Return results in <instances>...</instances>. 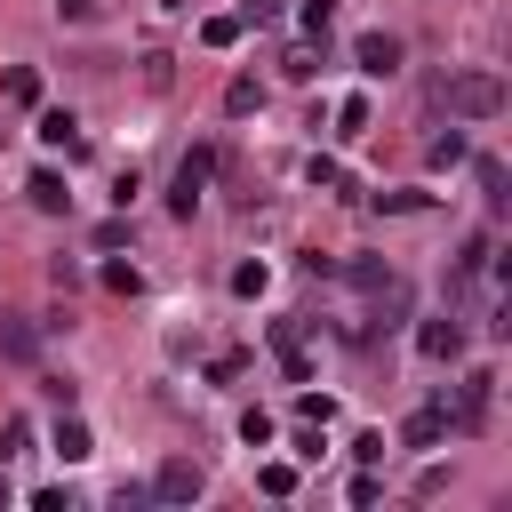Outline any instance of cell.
Instances as JSON below:
<instances>
[{
	"instance_id": "8fae6325",
	"label": "cell",
	"mask_w": 512,
	"mask_h": 512,
	"mask_svg": "<svg viewBox=\"0 0 512 512\" xmlns=\"http://www.w3.org/2000/svg\"><path fill=\"white\" fill-rule=\"evenodd\" d=\"M488 272V232H472L464 248H456V296H472V280Z\"/></svg>"
},
{
	"instance_id": "9a60e30c",
	"label": "cell",
	"mask_w": 512,
	"mask_h": 512,
	"mask_svg": "<svg viewBox=\"0 0 512 512\" xmlns=\"http://www.w3.org/2000/svg\"><path fill=\"white\" fill-rule=\"evenodd\" d=\"M256 104H264V88H256V80H232V88H224V112H232V120H240V112H256Z\"/></svg>"
},
{
	"instance_id": "7c38bea8",
	"label": "cell",
	"mask_w": 512,
	"mask_h": 512,
	"mask_svg": "<svg viewBox=\"0 0 512 512\" xmlns=\"http://www.w3.org/2000/svg\"><path fill=\"white\" fill-rule=\"evenodd\" d=\"M32 136H40V144H64V152H80V120H72L64 104H56V112H40V128H32Z\"/></svg>"
},
{
	"instance_id": "f1b7e54d",
	"label": "cell",
	"mask_w": 512,
	"mask_h": 512,
	"mask_svg": "<svg viewBox=\"0 0 512 512\" xmlns=\"http://www.w3.org/2000/svg\"><path fill=\"white\" fill-rule=\"evenodd\" d=\"M56 16H64V24H88V16H96V0H56Z\"/></svg>"
},
{
	"instance_id": "4316f807",
	"label": "cell",
	"mask_w": 512,
	"mask_h": 512,
	"mask_svg": "<svg viewBox=\"0 0 512 512\" xmlns=\"http://www.w3.org/2000/svg\"><path fill=\"white\" fill-rule=\"evenodd\" d=\"M480 192H488V208H504V168L496 160H480Z\"/></svg>"
},
{
	"instance_id": "4fadbf2b",
	"label": "cell",
	"mask_w": 512,
	"mask_h": 512,
	"mask_svg": "<svg viewBox=\"0 0 512 512\" xmlns=\"http://www.w3.org/2000/svg\"><path fill=\"white\" fill-rule=\"evenodd\" d=\"M88 448H96V440H88V424H80V416L64 408V424H56V456H64V464H80Z\"/></svg>"
},
{
	"instance_id": "e0dca14e",
	"label": "cell",
	"mask_w": 512,
	"mask_h": 512,
	"mask_svg": "<svg viewBox=\"0 0 512 512\" xmlns=\"http://www.w3.org/2000/svg\"><path fill=\"white\" fill-rule=\"evenodd\" d=\"M328 416H336L328 392H296V424H328Z\"/></svg>"
},
{
	"instance_id": "6da1fadb",
	"label": "cell",
	"mask_w": 512,
	"mask_h": 512,
	"mask_svg": "<svg viewBox=\"0 0 512 512\" xmlns=\"http://www.w3.org/2000/svg\"><path fill=\"white\" fill-rule=\"evenodd\" d=\"M440 96H448L456 120H496V112H504V80H496V72H448Z\"/></svg>"
},
{
	"instance_id": "52a82bcc",
	"label": "cell",
	"mask_w": 512,
	"mask_h": 512,
	"mask_svg": "<svg viewBox=\"0 0 512 512\" xmlns=\"http://www.w3.org/2000/svg\"><path fill=\"white\" fill-rule=\"evenodd\" d=\"M272 352H280V368H288L296 384H312V352H304V328H296V320H272Z\"/></svg>"
},
{
	"instance_id": "7402d4cb",
	"label": "cell",
	"mask_w": 512,
	"mask_h": 512,
	"mask_svg": "<svg viewBox=\"0 0 512 512\" xmlns=\"http://www.w3.org/2000/svg\"><path fill=\"white\" fill-rule=\"evenodd\" d=\"M24 448H32V424H24V416H16V424H8V432H0V464H16V456H24Z\"/></svg>"
},
{
	"instance_id": "d6986e66",
	"label": "cell",
	"mask_w": 512,
	"mask_h": 512,
	"mask_svg": "<svg viewBox=\"0 0 512 512\" xmlns=\"http://www.w3.org/2000/svg\"><path fill=\"white\" fill-rule=\"evenodd\" d=\"M424 200H432V192H376V208H384V216H416Z\"/></svg>"
},
{
	"instance_id": "5bb4252c",
	"label": "cell",
	"mask_w": 512,
	"mask_h": 512,
	"mask_svg": "<svg viewBox=\"0 0 512 512\" xmlns=\"http://www.w3.org/2000/svg\"><path fill=\"white\" fill-rule=\"evenodd\" d=\"M240 32H248V24H240V16H208V24H200V40H208V48H232V40H240Z\"/></svg>"
},
{
	"instance_id": "d4e9b609",
	"label": "cell",
	"mask_w": 512,
	"mask_h": 512,
	"mask_svg": "<svg viewBox=\"0 0 512 512\" xmlns=\"http://www.w3.org/2000/svg\"><path fill=\"white\" fill-rule=\"evenodd\" d=\"M240 440H248V448H264V440H272V416H264V408H248V416H240Z\"/></svg>"
},
{
	"instance_id": "3957f363",
	"label": "cell",
	"mask_w": 512,
	"mask_h": 512,
	"mask_svg": "<svg viewBox=\"0 0 512 512\" xmlns=\"http://www.w3.org/2000/svg\"><path fill=\"white\" fill-rule=\"evenodd\" d=\"M488 400H496V376H488V368H472V376L456 384V408H448V424H456V432H488Z\"/></svg>"
},
{
	"instance_id": "277c9868",
	"label": "cell",
	"mask_w": 512,
	"mask_h": 512,
	"mask_svg": "<svg viewBox=\"0 0 512 512\" xmlns=\"http://www.w3.org/2000/svg\"><path fill=\"white\" fill-rule=\"evenodd\" d=\"M200 488H208V472H200L192 456H168V464L152 472V496H160V504H200Z\"/></svg>"
},
{
	"instance_id": "cb8c5ba5",
	"label": "cell",
	"mask_w": 512,
	"mask_h": 512,
	"mask_svg": "<svg viewBox=\"0 0 512 512\" xmlns=\"http://www.w3.org/2000/svg\"><path fill=\"white\" fill-rule=\"evenodd\" d=\"M304 176H312V184H320V192H352V184H344V168H336V160H312V168H304Z\"/></svg>"
},
{
	"instance_id": "603a6c76",
	"label": "cell",
	"mask_w": 512,
	"mask_h": 512,
	"mask_svg": "<svg viewBox=\"0 0 512 512\" xmlns=\"http://www.w3.org/2000/svg\"><path fill=\"white\" fill-rule=\"evenodd\" d=\"M328 24H336V0H304V32L328 40Z\"/></svg>"
},
{
	"instance_id": "ffe728a7",
	"label": "cell",
	"mask_w": 512,
	"mask_h": 512,
	"mask_svg": "<svg viewBox=\"0 0 512 512\" xmlns=\"http://www.w3.org/2000/svg\"><path fill=\"white\" fill-rule=\"evenodd\" d=\"M104 288H112V296H136L144 272H136V264H104Z\"/></svg>"
},
{
	"instance_id": "f546056e",
	"label": "cell",
	"mask_w": 512,
	"mask_h": 512,
	"mask_svg": "<svg viewBox=\"0 0 512 512\" xmlns=\"http://www.w3.org/2000/svg\"><path fill=\"white\" fill-rule=\"evenodd\" d=\"M0 504H8V472H0Z\"/></svg>"
},
{
	"instance_id": "8992f818",
	"label": "cell",
	"mask_w": 512,
	"mask_h": 512,
	"mask_svg": "<svg viewBox=\"0 0 512 512\" xmlns=\"http://www.w3.org/2000/svg\"><path fill=\"white\" fill-rule=\"evenodd\" d=\"M352 56H360V72H368V80H392V72H400V40H392V32H360V40H352Z\"/></svg>"
},
{
	"instance_id": "ba28073f",
	"label": "cell",
	"mask_w": 512,
	"mask_h": 512,
	"mask_svg": "<svg viewBox=\"0 0 512 512\" xmlns=\"http://www.w3.org/2000/svg\"><path fill=\"white\" fill-rule=\"evenodd\" d=\"M448 432H456V424H448V392H440L432 408H416V416L400 424V440H408V448H432V440H448Z\"/></svg>"
},
{
	"instance_id": "7a4b0ae2",
	"label": "cell",
	"mask_w": 512,
	"mask_h": 512,
	"mask_svg": "<svg viewBox=\"0 0 512 512\" xmlns=\"http://www.w3.org/2000/svg\"><path fill=\"white\" fill-rule=\"evenodd\" d=\"M208 176H216V152H208V144H192V152L176 160V184H168V208H176V216H192V208H200V192H208Z\"/></svg>"
},
{
	"instance_id": "44dd1931",
	"label": "cell",
	"mask_w": 512,
	"mask_h": 512,
	"mask_svg": "<svg viewBox=\"0 0 512 512\" xmlns=\"http://www.w3.org/2000/svg\"><path fill=\"white\" fill-rule=\"evenodd\" d=\"M264 280H272L264 264H232V296H264Z\"/></svg>"
},
{
	"instance_id": "30bf717a",
	"label": "cell",
	"mask_w": 512,
	"mask_h": 512,
	"mask_svg": "<svg viewBox=\"0 0 512 512\" xmlns=\"http://www.w3.org/2000/svg\"><path fill=\"white\" fill-rule=\"evenodd\" d=\"M344 280H352L360 296H384V288H400V272H392V264H376V256H352V264H344Z\"/></svg>"
},
{
	"instance_id": "484cf974",
	"label": "cell",
	"mask_w": 512,
	"mask_h": 512,
	"mask_svg": "<svg viewBox=\"0 0 512 512\" xmlns=\"http://www.w3.org/2000/svg\"><path fill=\"white\" fill-rule=\"evenodd\" d=\"M256 480H264V496H288V488H296V464H264Z\"/></svg>"
},
{
	"instance_id": "2e32d148",
	"label": "cell",
	"mask_w": 512,
	"mask_h": 512,
	"mask_svg": "<svg viewBox=\"0 0 512 512\" xmlns=\"http://www.w3.org/2000/svg\"><path fill=\"white\" fill-rule=\"evenodd\" d=\"M360 128H368V96H344L336 104V136H360Z\"/></svg>"
},
{
	"instance_id": "ac0fdd59",
	"label": "cell",
	"mask_w": 512,
	"mask_h": 512,
	"mask_svg": "<svg viewBox=\"0 0 512 512\" xmlns=\"http://www.w3.org/2000/svg\"><path fill=\"white\" fill-rule=\"evenodd\" d=\"M464 160V128H448V136H432V168H456Z\"/></svg>"
},
{
	"instance_id": "83f0119b",
	"label": "cell",
	"mask_w": 512,
	"mask_h": 512,
	"mask_svg": "<svg viewBox=\"0 0 512 512\" xmlns=\"http://www.w3.org/2000/svg\"><path fill=\"white\" fill-rule=\"evenodd\" d=\"M272 16H280V0H248L240 8V24H272Z\"/></svg>"
},
{
	"instance_id": "9c48e42d",
	"label": "cell",
	"mask_w": 512,
	"mask_h": 512,
	"mask_svg": "<svg viewBox=\"0 0 512 512\" xmlns=\"http://www.w3.org/2000/svg\"><path fill=\"white\" fill-rule=\"evenodd\" d=\"M24 200H32L40 216H64V208H72V192H64V176H56V168H32V184H24Z\"/></svg>"
},
{
	"instance_id": "5b68a950",
	"label": "cell",
	"mask_w": 512,
	"mask_h": 512,
	"mask_svg": "<svg viewBox=\"0 0 512 512\" xmlns=\"http://www.w3.org/2000/svg\"><path fill=\"white\" fill-rule=\"evenodd\" d=\"M416 352H424V360H464V320H456V312L416 320Z\"/></svg>"
}]
</instances>
